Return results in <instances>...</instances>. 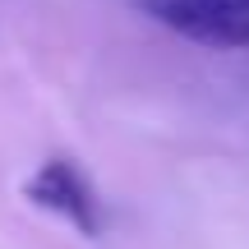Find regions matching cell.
<instances>
[{
    "mask_svg": "<svg viewBox=\"0 0 249 249\" xmlns=\"http://www.w3.org/2000/svg\"><path fill=\"white\" fill-rule=\"evenodd\" d=\"M23 194H28L33 208L65 217V222H70L79 235H88V240H97L102 226H107L102 198H97V189H92V180L83 176L70 157H46L42 166L23 180Z\"/></svg>",
    "mask_w": 249,
    "mask_h": 249,
    "instance_id": "6da1fadb",
    "label": "cell"
},
{
    "mask_svg": "<svg viewBox=\"0 0 249 249\" xmlns=\"http://www.w3.org/2000/svg\"><path fill=\"white\" fill-rule=\"evenodd\" d=\"M152 18L203 46H249V0H148Z\"/></svg>",
    "mask_w": 249,
    "mask_h": 249,
    "instance_id": "7a4b0ae2",
    "label": "cell"
}]
</instances>
